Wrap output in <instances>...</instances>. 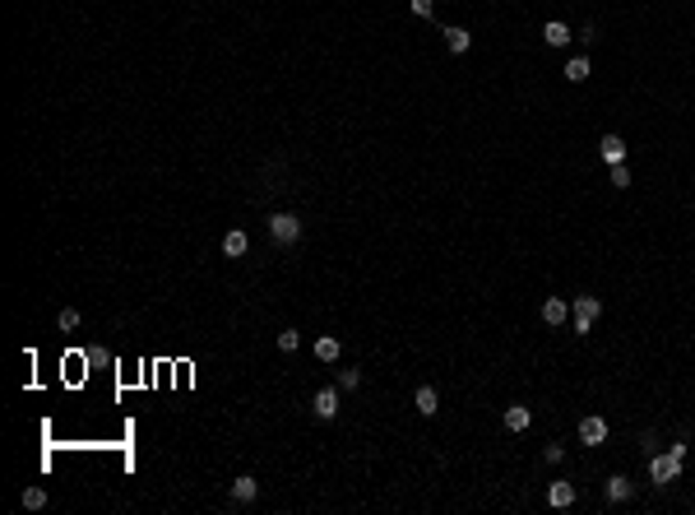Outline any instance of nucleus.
Masks as SVG:
<instances>
[{
  "mask_svg": "<svg viewBox=\"0 0 695 515\" xmlns=\"http://www.w3.org/2000/svg\"><path fill=\"white\" fill-rule=\"evenodd\" d=\"M269 237H274V247H292L301 237V218L297 213H274L269 218Z\"/></svg>",
  "mask_w": 695,
  "mask_h": 515,
  "instance_id": "1",
  "label": "nucleus"
},
{
  "mask_svg": "<svg viewBox=\"0 0 695 515\" xmlns=\"http://www.w3.org/2000/svg\"><path fill=\"white\" fill-rule=\"evenodd\" d=\"M603 316V302L598 297H575V306H570V325H575V335H589V325Z\"/></svg>",
  "mask_w": 695,
  "mask_h": 515,
  "instance_id": "2",
  "label": "nucleus"
},
{
  "mask_svg": "<svg viewBox=\"0 0 695 515\" xmlns=\"http://www.w3.org/2000/svg\"><path fill=\"white\" fill-rule=\"evenodd\" d=\"M311 414L320 418V423H330V418H339V390H334V385H325V390H315V399H311Z\"/></svg>",
  "mask_w": 695,
  "mask_h": 515,
  "instance_id": "3",
  "label": "nucleus"
},
{
  "mask_svg": "<svg viewBox=\"0 0 695 515\" xmlns=\"http://www.w3.org/2000/svg\"><path fill=\"white\" fill-rule=\"evenodd\" d=\"M677 473H682V459H677L672 450H668V455H653V459H649V478H653V483H672Z\"/></svg>",
  "mask_w": 695,
  "mask_h": 515,
  "instance_id": "4",
  "label": "nucleus"
},
{
  "mask_svg": "<svg viewBox=\"0 0 695 515\" xmlns=\"http://www.w3.org/2000/svg\"><path fill=\"white\" fill-rule=\"evenodd\" d=\"M580 441H584V446H603V441H607V423L598 414L580 418Z\"/></svg>",
  "mask_w": 695,
  "mask_h": 515,
  "instance_id": "5",
  "label": "nucleus"
},
{
  "mask_svg": "<svg viewBox=\"0 0 695 515\" xmlns=\"http://www.w3.org/2000/svg\"><path fill=\"white\" fill-rule=\"evenodd\" d=\"M598 154H603V163H607V168L626 163V144H621V135H603V139H598Z\"/></svg>",
  "mask_w": 695,
  "mask_h": 515,
  "instance_id": "6",
  "label": "nucleus"
},
{
  "mask_svg": "<svg viewBox=\"0 0 695 515\" xmlns=\"http://www.w3.org/2000/svg\"><path fill=\"white\" fill-rule=\"evenodd\" d=\"M547 506H552V511H565V506H575V483L556 478L552 488H547Z\"/></svg>",
  "mask_w": 695,
  "mask_h": 515,
  "instance_id": "7",
  "label": "nucleus"
},
{
  "mask_svg": "<svg viewBox=\"0 0 695 515\" xmlns=\"http://www.w3.org/2000/svg\"><path fill=\"white\" fill-rule=\"evenodd\" d=\"M246 251H251V237L242 232V228H232L227 237H223V256H232V260H242Z\"/></svg>",
  "mask_w": 695,
  "mask_h": 515,
  "instance_id": "8",
  "label": "nucleus"
},
{
  "mask_svg": "<svg viewBox=\"0 0 695 515\" xmlns=\"http://www.w3.org/2000/svg\"><path fill=\"white\" fill-rule=\"evenodd\" d=\"M413 404H418L422 418H436V409H441V395H436V385H422V390L413 395Z\"/></svg>",
  "mask_w": 695,
  "mask_h": 515,
  "instance_id": "9",
  "label": "nucleus"
},
{
  "mask_svg": "<svg viewBox=\"0 0 695 515\" xmlns=\"http://www.w3.org/2000/svg\"><path fill=\"white\" fill-rule=\"evenodd\" d=\"M255 497H260V483H255L251 473L232 478V502H255Z\"/></svg>",
  "mask_w": 695,
  "mask_h": 515,
  "instance_id": "10",
  "label": "nucleus"
},
{
  "mask_svg": "<svg viewBox=\"0 0 695 515\" xmlns=\"http://www.w3.org/2000/svg\"><path fill=\"white\" fill-rule=\"evenodd\" d=\"M445 46H450L454 56H463V51H468V46H473V33H468V28H445Z\"/></svg>",
  "mask_w": 695,
  "mask_h": 515,
  "instance_id": "11",
  "label": "nucleus"
},
{
  "mask_svg": "<svg viewBox=\"0 0 695 515\" xmlns=\"http://www.w3.org/2000/svg\"><path fill=\"white\" fill-rule=\"evenodd\" d=\"M542 321L547 325H565L570 321V306H565L561 297H547V302H542Z\"/></svg>",
  "mask_w": 695,
  "mask_h": 515,
  "instance_id": "12",
  "label": "nucleus"
},
{
  "mask_svg": "<svg viewBox=\"0 0 695 515\" xmlns=\"http://www.w3.org/2000/svg\"><path fill=\"white\" fill-rule=\"evenodd\" d=\"M529 423H533V414L524 409V404H510L506 409V427L510 432H529Z\"/></svg>",
  "mask_w": 695,
  "mask_h": 515,
  "instance_id": "13",
  "label": "nucleus"
},
{
  "mask_svg": "<svg viewBox=\"0 0 695 515\" xmlns=\"http://www.w3.org/2000/svg\"><path fill=\"white\" fill-rule=\"evenodd\" d=\"M589 75H594V66H589V56H570V61H565V79H570V84H584Z\"/></svg>",
  "mask_w": 695,
  "mask_h": 515,
  "instance_id": "14",
  "label": "nucleus"
},
{
  "mask_svg": "<svg viewBox=\"0 0 695 515\" xmlns=\"http://www.w3.org/2000/svg\"><path fill=\"white\" fill-rule=\"evenodd\" d=\"M339 353H343V344H339L334 335H320V339H315V358H320V362H339Z\"/></svg>",
  "mask_w": 695,
  "mask_h": 515,
  "instance_id": "15",
  "label": "nucleus"
},
{
  "mask_svg": "<svg viewBox=\"0 0 695 515\" xmlns=\"http://www.w3.org/2000/svg\"><path fill=\"white\" fill-rule=\"evenodd\" d=\"M542 37H547V46H565V42H570V28H565L561 19H552L547 28H542Z\"/></svg>",
  "mask_w": 695,
  "mask_h": 515,
  "instance_id": "16",
  "label": "nucleus"
},
{
  "mask_svg": "<svg viewBox=\"0 0 695 515\" xmlns=\"http://www.w3.org/2000/svg\"><path fill=\"white\" fill-rule=\"evenodd\" d=\"M603 492H607V502H626V497H630V483L621 478V473H612V478H607V488H603Z\"/></svg>",
  "mask_w": 695,
  "mask_h": 515,
  "instance_id": "17",
  "label": "nucleus"
},
{
  "mask_svg": "<svg viewBox=\"0 0 695 515\" xmlns=\"http://www.w3.org/2000/svg\"><path fill=\"white\" fill-rule=\"evenodd\" d=\"M19 502L28 506V511H42V506H46V488H37V483H33V488H23Z\"/></svg>",
  "mask_w": 695,
  "mask_h": 515,
  "instance_id": "18",
  "label": "nucleus"
},
{
  "mask_svg": "<svg viewBox=\"0 0 695 515\" xmlns=\"http://www.w3.org/2000/svg\"><path fill=\"white\" fill-rule=\"evenodd\" d=\"M274 344H278V348H283V353H297V344H301V335H297V330H283V335H278V339H274Z\"/></svg>",
  "mask_w": 695,
  "mask_h": 515,
  "instance_id": "19",
  "label": "nucleus"
},
{
  "mask_svg": "<svg viewBox=\"0 0 695 515\" xmlns=\"http://www.w3.org/2000/svg\"><path fill=\"white\" fill-rule=\"evenodd\" d=\"M56 325H61V330H79V311H75V306H65V311L56 316Z\"/></svg>",
  "mask_w": 695,
  "mask_h": 515,
  "instance_id": "20",
  "label": "nucleus"
},
{
  "mask_svg": "<svg viewBox=\"0 0 695 515\" xmlns=\"http://www.w3.org/2000/svg\"><path fill=\"white\" fill-rule=\"evenodd\" d=\"M362 385V371H339V390H357Z\"/></svg>",
  "mask_w": 695,
  "mask_h": 515,
  "instance_id": "21",
  "label": "nucleus"
},
{
  "mask_svg": "<svg viewBox=\"0 0 695 515\" xmlns=\"http://www.w3.org/2000/svg\"><path fill=\"white\" fill-rule=\"evenodd\" d=\"M612 186H617V191H626V186H630V172H626V163H617V168H612Z\"/></svg>",
  "mask_w": 695,
  "mask_h": 515,
  "instance_id": "22",
  "label": "nucleus"
},
{
  "mask_svg": "<svg viewBox=\"0 0 695 515\" xmlns=\"http://www.w3.org/2000/svg\"><path fill=\"white\" fill-rule=\"evenodd\" d=\"M413 14H418V19H431V14H436V0H413Z\"/></svg>",
  "mask_w": 695,
  "mask_h": 515,
  "instance_id": "23",
  "label": "nucleus"
},
{
  "mask_svg": "<svg viewBox=\"0 0 695 515\" xmlns=\"http://www.w3.org/2000/svg\"><path fill=\"white\" fill-rule=\"evenodd\" d=\"M542 455H547V464H561V459H565V446H547Z\"/></svg>",
  "mask_w": 695,
  "mask_h": 515,
  "instance_id": "24",
  "label": "nucleus"
}]
</instances>
